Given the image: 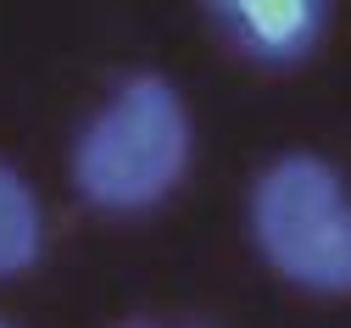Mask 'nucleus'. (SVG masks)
Instances as JSON below:
<instances>
[{"mask_svg": "<svg viewBox=\"0 0 351 328\" xmlns=\"http://www.w3.org/2000/svg\"><path fill=\"white\" fill-rule=\"evenodd\" d=\"M190 106L162 73H128L78 128L73 184L101 212H151L190 173Z\"/></svg>", "mask_w": 351, "mask_h": 328, "instance_id": "obj_1", "label": "nucleus"}, {"mask_svg": "<svg viewBox=\"0 0 351 328\" xmlns=\"http://www.w3.org/2000/svg\"><path fill=\"white\" fill-rule=\"evenodd\" d=\"M251 240L290 290L351 295V184L313 151H285L251 184Z\"/></svg>", "mask_w": 351, "mask_h": 328, "instance_id": "obj_2", "label": "nucleus"}, {"mask_svg": "<svg viewBox=\"0 0 351 328\" xmlns=\"http://www.w3.org/2000/svg\"><path fill=\"white\" fill-rule=\"evenodd\" d=\"M206 17L256 67H301L329 39L324 0H217L206 6Z\"/></svg>", "mask_w": 351, "mask_h": 328, "instance_id": "obj_3", "label": "nucleus"}, {"mask_svg": "<svg viewBox=\"0 0 351 328\" xmlns=\"http://www.w3.org/2000/svg\"><path fill=\"white\" fill-rule=\"evenodd\" d=\"M39 256H45V206L12 162H0V278L28 273Z\"/></svg>", "mask_w": 351, "mask_h": 328, "instance_id": "obj_4", "label": "nucleus"}, {"mask_svg": "<svg viewBox=\"0 0 351 328\" xmlns=\"http://www.w3.org/2000/svg\"><path fill=\"white\" fill-rule=\"evenodd\" d=\"M123 328H206V323H156V317H140V323H123Z\"/></svg>", "mask_w": 351, "mask_h": 328, "instance_id": "obj_5", "label": "nucleus"}, {"mask_svg": "<svg viewBox=\"0 0 351 328\" xmlns=\"http://www.w3.org/2000/svg\"><path fill=\"white\" fill-rule=\"evenodd\" d=\"M0 328H12V323H6V317H0Z\"/></svg>", "mask_w": 351, "mask_h": 328, "instance_id": "obj_6", "label": "nucleus"}]
</instances>
